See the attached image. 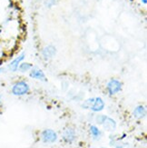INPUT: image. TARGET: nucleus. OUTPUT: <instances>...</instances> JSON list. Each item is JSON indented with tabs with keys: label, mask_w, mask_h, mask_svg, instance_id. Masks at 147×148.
<instances>
[{
	"label": "nucleus",
	"mask_w": 147,
	"mask_h": 148,
	"mask_svg": "<svg viewBox=\"0 0 147 148\" xmlns=\"http://www.w3.org/2000/svg\"><path fill=\"white\" fill-rule=\"evenodd\" d=\"M30 86L25 80H17L11 86V94L15 96H24L29 94Z\"/></svg>",
	"instance_id": "obj_1"
},
{
	"label": "nucleus",
	"mask_w": 147,
	"mask_h": 148,
	"mask_svg": "<svg viewBox=\"0 0 147 148\" xmlns=\"http://www.w3.org/2000/svg\"><path fill=\"white\" fill-rule=\"evenodd\" d=\"M123 89V83L118 79L112 78L106 84V91L109 95H116Z\"/></svg>",
	"instance_id": "obj_2"
},
{
	"label": "nucleus",
	"mask_w": 147,
	"mask_h": 148,
	"mask_svg": "<svg viewBox=\"0 0 147 148\" xmlns=\"http://www.w3.org/2000/svg\"><path fill=\"white\" fill-rule=\"evenodd\" d=\"M40 137L44 144H54L58 139V134L53 129H44L41 132Z\"/></svg>",
	"instance_id": "obj_3"
},
{
	"label": "nucleus",
	"mask_w": 147,
	"mask_h": 148,
	"mask_svg": "<svg viewBox=\"0 0 147 148\" xmlns=\"http://www.w3.org/2000/svg\"><path fill=\"white\" fill-rule=\"evenodd\" d=\"M57 49L53 45H47V46L44 47L41 50V56L42 58L46 61L51 60L56 56Z\"/></svg>",
	"instance_id": "obj_4"
},
{
	"label": "nucleus",
	"mask_w": 147,
	"mask_h": 148,
	"mask_svg": "<svg viewBox=\"0 0 147 148\" xmlns=\"http://www.w3.org/2000/svg\"><path fill=\"white\" fill-rule=\"evenodd\" d=\"M29 73V76L31 78H33L35 80L37 81H41V82H46L47 81V77L44 74V72L43 70L37 66H34L31 68V70L28 72Z\"/></svg>",
	"instance_id": "obj_5"
},
{
	"label": "nucleus",
	"mask_w": 147,
	"mask_h": 148,
	"mask_svg": "<svg viewBox=\"0 0 147 148\" xmlns=\"http://www.w3.org/2000/svg\"><path fill=\"white\" fill-rule=\"evenodd\" d=\"M25 53H20L19 55H17L14 59H12L9 64H8V69H9V71H11L12 73H16L17 72V70H18V66L19 65L23 62L25 61Z\"/></svg>",
	"instance_id": "obj_6"
},
{
	"label": "nucleus",
	"mask_w": 147,
	"mask_h": 148,
	"mask_svg": "<svg viewBox=\"0 0 147 148\" xmlns=\"http://www.w3.org/2000/svg\"><path fill=\"white\" fill-rule=\"evenodd\" d=\"M62 138L67 144H72L76 138V133L73 127H67L62 133Z\"/></svg>",
	"instance_id": "obj_7"
},
{
	"label": "nucleus",
	"mask_w": 147,
	"mask_h": 148,
	"mask_svg": "<svg viewBox=\"0 0 147 148\" xmlns=\"http://www.w3.org/2000/svg\"><path fill=\"white\" fill-rule=\"evenodd\" d=\"M105 103L102 97H94V101L90 108L94 113H100L105 109Z\"/></svg>",
	"instance_id": "obj_8"
},
{
	"label": "nucleus",
	"mask_w": 147,
	"mask_h": 148,
	"mask_svg": "<svg viewBox=\"0 0 147 148\" xmlns=\"http://www.w3.org/2000/svg\"><path fill=\"white\" fill-rule=\"evenodd\" d=\"M104 126V129L108 131V132H113L114 130L116 129V126H117V124H116V121L109 117V116H106L105 122L102 125Z\"/></svg>",
	"instance_id": "obj_9"
},
{
	"label": "nucleus",
	"mask_w": 147,
	"mask_h": 148,
	"mask_svg": "<svg viewBox=\"0 0 147 148\" xmlns=\"http://www.w3.org/2000/svg\"><path fill=\"white\" fill-rule=\"evenodd\" d=\"M133 115L135 119H143L146 115V108L143 105L137 106L133 111Z\"/></svg>",
	"instance_id": "obj_10"
},
{
	"label": "nucleus",
	"mask_w": 147,
	"mask_h": 148,
	"mask_svg": "<svg viewBox=\"0 0 147 148\" xmlns=\"http://www.w3.org/2000/svg\"><path fill=\"white\" fill-rule=\"evenodd\" d=\"M89 130H90L91 136H92V137L94 140H99L101 138V136H102V132L99 129V127H97L96 125H90V128H89Z\"/></svg>",
	"instance_id": "obj_11"
},
{
	"label": "nucleus",
	"mask_w": 147,
	"mask_h": 148,
	"mask_svg": "<svg viewBox=\"0 0 147 148\" xmlns=\"http://www.w3.org/2000/svg\"><path fill=\"white\" fill-rule=\"evenodd\" d=\"M32 67H33V65H32L31 63L23 61V62L20 64V65H19L17 71H18V72H20V73H28V72L30 71V70H31Z\"/></svg>",
	"instance_id": "obj_12"
},
{
	"label": "nucleus",
	"mask_w": 147,
	"mask_h": 148,
	"mask_svg": "<svg viewBox=\"0 0 147 148\" xmlns=\"http://www.w3.org/2000/svg\"><path fill=\"white\" fill-rule=\"evenodd\" d=\"M94 101V97H91V98H88V99H85L84 102H83V104L81 105L82 108L84 109H90Z\"/></svg>",
	"instance_id": "obj_13"
},
{
	"label": "nucleus",
	"mask_w": 147,
	"mask_h": 148,
	"mask_svg": "<svg viewBox=\"0 0 147 148\" xmlns=\"http://www.w3.org/2000/svg\"><path fill=\"white\" fill-rule=\"evenodd\" d=\"M107 115H105V114H98L95 116V123L97 125H103V123L105 122V118H106Z\"/></svg>",
	"instance_id": "obj_14"
},
{
	"label": "nucleus",
	"mask_w": 147,
	"mask_h": 148,
	"mask_svg": "<svg viewBox=\"0 0 147 148\" xmlns=\"http://www.w3.org/2000/svg\"><path fill=\"white\" fill-rule=\"evenodd\" d=\"M57 2H58V0H44V4L47 8H53L54 5L57 4Z\"/></svg>",
	"instance_id": "obj_15"
},
{
	"label": "nucleus",
	"mask_w": 147,
	"mask_h": 148,
	"mask_svg": "<svg viewBox=\"0 0 147 148\" xmlns=\"http://www.w3.org/2000/svg\"><path fill=\"white\" fill-rule=\"evenodd\" d=\"M5 55H6V51L5 50L4 47L2 44H0V66H1V62L3 61V59L5 57Z\"/></svg>",
	"instance_id": "obj_16"
},
{
	"label": "nucleus",
	"mask_w": 147,
	"mask_h": 148,
	"mask_svg": "<svg viewBox=\"0 0 147 148\" xmlns=\"http://www.w3.org/2000/svg\"><path fill=\"white\" fill-rule=\"evenodd\" d=\"M3 106V96L0 95V107Z\"/></svg>",
	"instance_id": "obj_17"
},
{
	"label": "nucleus",
	"mask_w": 147,
	"mask_h": 148,
	"mask_svg": "<svg viewBox=\"0 0 147 148\" xmlns=\"http://www.w3.org/2000/svg\"><path fill=\"white\" fill-rule=\"evenodd\" d=\"M4 72H5V68L2 67V66H0V74H2V73H4Z\"/></svg>",
	"instance_id": "obj_18"
},
{
	"label": "nucleus",
	"mask_w": 147,
	"mask_h": 148,
	"mask_svg": "<svg viewBox=\"0 0 147 148\" xmlns=\"http://www.w3.org/2000/svg\"><path fill=\"white\" fill-rule=\"evenodd\" d=\"M141 2L143 5H147V0H141Z\"/></svg>",
	"instance_id": "obj_19"
},
{
	"label": "nucleus",
	"mask_w": 147,
	"mask_h": 148,
	"mask_svg": "<svg viewBox=\"0 0 147 148\" xmlns=\"http://www.w3.org/2000/svg\"><path fill=\"white\" fill-rule=\"evenodd\" d=\"M116 148H123V146H121V145H117V146H116Z\"/></svg>",
	"instance_id": "obj_20"
},
{
	"label": "nucleus",
	"mask_w": 147,
	"mask_h": 148,
	"mask_svg": "<svg viewBox=\"0 0 147 148\" xmlns=\"http://www.w3.org/2000/svg\"><path fill=\"white\" fill-rule=\"evenodd\" d=\"M10 1H12V2H15V1H16V0H10Z\"/></svg>",
	"instance_id": "obj_21"
},
{
	"label": "nucleus",
	"mask_w": 147,
	"mask_h": 148,
	"mask_svg": "<svg viewBox=\"0 0 147 148\" xmlns=\"http://www.w3.org/2000/svg\"><path fill=\"white\" fill-rule=\"evenodd\" d=\"M100 148H107V147H100Z\"/></svg>",
	"instance_id": "obj_22"
}]
</instances>
